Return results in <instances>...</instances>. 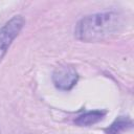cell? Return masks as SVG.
I'll list each match as a JSON object with an SVG mask.
<instances>
[{
	"mask_svg": "<svg viewBox=\"0 0 134 134\" xmlns=\"http://www.w3.org/2000/svg\"><path fill=\"white\" fill-rule=\"evenodd\" d=\"M124 17L117 12H103L83 17L74 27L75 39L91 43L104 41L121 30Z\"/></svg>",
	"mask_w": 134,
	"mask_h": 134,
	"instance_id": "1",
	"label": "cell"
},
{
	"mask_svg": "<svg viewBox=\"0 0 134 134\" xmlns=\"http://www.w3.org/2000/svg\"><path fill=\"white\" fill-rule=\"evenodd\" d=\"M25 24L21 15L14 16L0 28V63L5 57L13 41L18 37Z\"/></svg>",
	"mask_w": 134,
	"mask_h": 134,
	"instance_id": "2",
	"label": "cell"
},
{
	"mask_svg": "<svg viewBox=\"0 0 134 134\" xmlns=\"http://www.w3.org/2000/svg\"><path fill=\"white\" fill-rule=\"evenodd\" d=\"M52 83L53 85L63 91L71 90L79 81L77 71L69 65H61L54 69L52 72Z\"/></svg>",
	"mask_w": 134,
	"mask_h": 134,
	"instance_id": "3",
	"label": "cell"
},
{
	"mask_svg": "<svg viewBox=\"0 0 134 134\" xmlns=\"http://www.w3.org/2000/svg\"><path fill=\"white\" fill-rule=\"evenodd\" d=\"M106 113H107V111H105V110L88 111V112H85V113L79 115L74 119V122H75V125H77L80 127H89V126H92V125L100 121L105 117Z\"/></svg>",
	"mask_w": 134,
	"mask_h": 134,
	"instance_id": "4",
	"label": "cell"
},
{
	"mask_svg": "<svg viewBox=\"0 0 134 134\" xmlns=\"http://www.w3.org/2000/svg\"><path fill=\"white\" fill-rule=\"evenodd\" d=\"M132 121L127 117H118L108 129L107 134H121V130L124 129H131Z\"/></svg>",
	"mask_w": 134,
	"mask_h": 134,
	"instance_id": "5",
	"label": "cell"
}]
</instances>
